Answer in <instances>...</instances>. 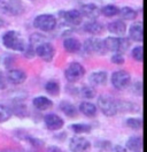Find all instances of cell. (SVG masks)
Returning <instances> with one entry per match:
<instances>
[{"label":"cell","mask_w":147,"mask_h":152,"mask_svg":"<svg viewBox=\"0 0 147 152\" xmlns=\"http://www.w3.org/2000/svg\"><path fill=\"white\" fill-rule=\"evenodd\" d=\"M27 140L29 141V143H31L33 146H37V148H40L44 145V142L41 140H38V138H33V137H27Z\"/></svg>","instance_id":"cell-35"},{"label":"cell","mask_w":147,"mask_h":152,"mask_svg":"<svg viewBox=\"0 0 147 152\" xmlns=\"http://www.w3.org/2000/svg\"><path fill=\"white\" fill-rule=\"evenodd\" d=\"M111 152H128L125 148L121 146V145H116L114 148H111Z\"/></svg>","instance_id":"cell-37"},{"label":"cell","mask_w":147,"mask_h":152,"mask_svg":"<svg viewBox=\"0 0 147 152\" xmlns=\"http://www.w3.org/2000/svg\"><path fill=\"white\" fill-rule=\"evenodd\" d=\"M79 111L86 116H95L97 115V106L90 102H83L79 104Z\"/></svg>","instance_id":"cell-23"},{"label":"cell","mask_w":147,"mask_h":152,"mask_svg":"<svg viewBox=\"0 0 147 152\" xmlns=\"http://www.w3.org/2000/svg\"><path fill=\"white\" fill-rule=\"evenodd\" d=\"M81 14L82 16H85L90 20H95L98 19V16L100 15V10L97 5L94 4H86V5H83L81 7Z\"/></svg>","instance_id":"cell-14"},{"label":"cell","mask_w":147,"mask_h":152,"mask_svg":"<svg viewBox=\"0 0 147 152\" xmlns=\"http://www.w3.org/2000/svg\"><path fill=\"white\" fill-rule=\"evenodd\" d=\"M1 152H15V151H12V150H4V151Z\"/></svg>","instance_id":"cell-40"},{"label":"cell","mask_w":147,"mask_h":152,"mask_svg":"<svg viewBox=\"0 0 147 152\" xmlns=\"http://www.w3.org/2000/svg\"><path fill=\"white\" fill-rule=\"evenodd\" d=\"M12 115H13V111L9 108L8 106L0 104V124L8 121L12 118Z\"/></svg>","instance_id":"cell-28"},{"label":"cell","mask_w":147,"mask_h":152,"mask_svg":"<svg viewBox=\"0 0 147 152\" xmlns=\"http://www.w3.org/2000/svg\"><path fill=\"white\" fill-rule=\"evenodd\" d=\"M119 8L116 7L115 5H107L100 10V14H102L106 18H113L115 15H119Z\"/></svg>","instance_id":"cell-26"},{"label":"cell","mask_w":147,"mask_h":152,"mask_svg":"<svg viewBox=\"0 0 147 152\" xmlns=\"http://www.w3.org/2000/svg\"><path fill=\"white\" fill-rule=\"evenodd\" d=\"M81 96L85 99H93L97 96V91L92 86H84L81 88Z\"/></svg>","instance_id":"cell-31"},{"label":"cell","mask_w":147,"mask_h":152,"mask_svg":"<svg viewBox=\"0 0 147 152\" xmlns=\"http://www.w3.org/2000/svg\"><path fill=\"white\" fill-rule=\"evenodd\" d=\"M63 48L69 53H77L82 48V43L77 38L69 37L63 40Z\"/></svg>","instance_id":"cell-15"},{"label":"cell","mask_w":147,"mask_h":152,"mask_svg":"<svg viewBox=\"0 0 147 152\" xmlns=\"http://www.w3.org/2000/svg\"><path fill=\"white\" fill-rule=\"evenodd\" d=\"M45 90L47 94H49L51 96H59L60 94V86L57 82L54 81H51V82H47L45 86Z\"/></svg>","instance_id":"cell-30"},{"label":"cell","mask_w":147,"mask_h":152,"mask_svg":"<svg viewBox=\"0 0 147 152\" xmlns=\"http://www.w3.org/2000/svg\"><path fill=\"white\" fill-rule=\"evenodd\" d=\"M47 152H62V150L59 149L57 146H51L47 149Z\"/></svg>","instance_id":"cell-38"},{"label":"cell","mask_w":147,"mask_h":152,"mask_svg":"<svg viewBox=\"0 0 147 152\" xmlns=\"http://www.w3.org/2000/svg\"><path fill=\"white\" fill-rule=\"evenodd\" d=\"M98 106L106 116H115L119 113L116 107V100L108 95L100 96L98 98Z\"/></svg>","instance_id":"cell-3"},{"label":"cell","mask_w":147,"mask_h":152,"mask_svg":"<svg viewBox=\"0 0 147 152\" xmlns=\"http://www.w3.org/2000/svg\"><path fill=\"white\" fill-rule=\"evenodd\" d=\"M33 26L41 31H52L56 27V19L51 14H41L35 19Z\"/></svg>","instance_id":"cell-5"},{"label":"cell","mask_w":147,"mask_h":152,"mask_svg":"<svg viewBox=\"0 0 147 152\" xmlns=\"http://www.w3.org/2000/svg\"><path fill=\"white\" fill-rule=\"evenodd\" d=\"M24 10V6L20 0H1L0 1V12L10 15V16H16L22 14Z\"/></svg>","instance_id":"cell-4"},{"label":"cell","mask_w":147,"mask_h":152,"mask_svg":"<svg viewBox=\"0 0 147 152\" xmlns=\"http://www.w3.org/2000/svg\"><path fill=\"white\" fill-rule=\"evenodd\" d=\"M94 146L98 149L99 152H110L111 151V142L107 140H101L94 143Z\"/></svg>","instance_id":"cell-29"},{"label":"cell","mask_w":147,"mask_h":152,"mask_svg":"<svg viewBox=\"0 0 147 152\" xmlns=\"http://www.w3.org/2000/svg\"><path fill=\"white\" fill-rule=\"evenodd\" d=\"M125 124L128 126L129 128L133 129V130H138L143 127V120L139 118H129L125 120Z\"/></svg>","instance_id":"cell-32"},{"label":"cell","mask_w":147,"mask_h":152,"mask_svg":"<svg viewBox=\"0 0 147 152\" xmlns=\"http://www.w3.org/2000/svg\"><path fill=\"white\" fill-rule=\"evenodd\" d=\"M131 82V76L125 70L114 72L111 75V84L117 90H125Z\"/></svg>","instance_id":"cell-6"},{"label":"cell","mask_w":147,"mask_h":152,"mask_svg":"<svg viewBox=\"0 0 147 152\" xmlns=\"http://www.w3.org/2000/svg\"><path fill=\"white\" fill-rule=\"evenodd\" d=\"M84 75H85V68L78 62L70 64L64 72V76H65L67 81L70 83H75L77 81H79Z\"/></svg>","instance_id":"cell-7"},{"label":"cell","mask_w":147,"mask_h":152,"mask_svg":"<svg viewBox=\"0 0 147 152\" xmlns=\"http://www.w3.org/2000/svg\"><path fill=\"white\" fill-rule=\"evenodd\" d=\"M7 81L12 84H15V86H18V84H22L25 82L27 80V74L21 70V69H10L7 74Z\"/></svg>","instance_id":"cell-13"},{"label":"cell","mask_w":147,"mask_h":152,"mask_svg":"<svg viewBox=\"0 0 147 152\" xmlns=\"http://www.w3.org/2000/svg\"><path fill=\"white\" fill-rule=\"evenodd\" d=\"M84 50L89 54H106L107 50L105 46L103 40L97 38H89L84 43Z\"/></svg>","instance_id":"cell-9"},{"label":"cell","mask_w":147,"mask_h":152,"mask_svg":"<svg viewBox=\"0 0 147 152\" xmlns=\"http://www.w3.org/2000/svg\"><path fill=\"white\" fill-rule=\"evenodd\" d=\"M138 152H140V151H138Z\"/></svg>","instance_id":"cell-42"},{"label":"cell","mask_w":147,"mask_h":152,"mask_svg":"<svg viewBox=\"0 0 147 152\" xmlns=\"http://www.w3.org/2000/svg\"><path fill=\"white\" fill-rule=\"evenodd\" d=\"M130 38L135 42H143V22L133 23L129 29Z\"/></svg>","instance_id":"cell-18"},{"label":"cell","mask_w":147,"mask_h":152,"mask_svg":"<svg viewBox=\"0 0 147 152\" xmlns=\"http://www.w3.org/2000/svg\"><path fill=\"white\" fill-rule=\"evenodd\" d=\"M70 129L75 134H87L91 132V126L87 124H74L70 126Z\"/></svg>","instance_id":"cell-27"},{"label":"cell","mask_w":147,"mask_h":152,"mask_svg":"<svg viewBox=\"0 0 147 152\" xmlns=\"http://www.w3.org/2000/svg\"><path fill=\"white\" fill-rule=\"evenodd\" d=\"M116 107H117V112H123V113H137L139 111V106L131 102L116 100Z\"/></svg>","instance_id":"cell-16"},{"label":"cell","mask_w":147,"mask_h":152,"mask_svg":"<svg viewBox=\"0 0 147 152\" xmlns=\"http://www.w3.org/2000/svg\"><path fill=\"white\" fill-rule=\"evenodd\" d=\"M35 54H37L40 59H43L46 62H49L53 60V58L55 56V48L51 43H48L46 40V42L38 44L35 48Z\"/></svg>","instance_id":"cell-8"},{"label":"cell","mask_w":147,"mask_h":152,"mask_svg":"<svg viewBox=\"0 0 147 152\" xmlns=\"http://www.w3.org/2000/svg\"><path fill=\"white\" fill-rule=\"evenodd\" d=\"M107 51L123 53L130 48V40L124 37H108L103 40Z\"/></svg>","instance_id":"cell-2"},{"label":"cell","mask_w":147,"mask_h":152,"mask_svg":"<svg viewBox=\"0 0 147 152\" xmlns=\"http://www.w3.org/2000/svg\"><path fill=\"white\" fill-rule=\"evenodd\" d=\"M111 62L115 65H123L124 64V57L122 56V53H115L111 57Z\"/></svg>","instance_id":"cell-34"},{"label":"cell","mask_w":147,"mask_h":152,"mask_svg":"<svg viewBox=\"0 0 147 152\" xmlns=\"http://www.w3.org/2000/svg\"><path fill=\"white\" fill-rule=\"evenodd\" d=\"M84 29H85L86 32H89L91 35H101L103 32V26L101 24L100 22H97L94 20L85 23Z\"/></svg>","instance_id":"cell-21"},{"label":"cell","mask_w":147,"mask_h":152,"mask_svg":"<svg viewBox=\"0 0 147 152\" xmlns=\"http://www.w3.org/2000/svg\"><path fill=\"white\" fill-rule=\"evenodd\" d=\"M59 15H60L67 23H69V24H71V26H78V24L82 23L83 16L79 10H62V12L59 13Z\"/></svg>","instance_id":"cell-12"},{"label":"cell","mask_w":147,"mask_h":152,"mask_svg":"<svg viewBox=\"0 0 147 152\" xmlns=\"http://www.w3.org/2000/svg\"><path fill=\"white\" fill-rule=\"evenodd\" d=\"M44 124H45V127L48 130L56 132V130H59L63 127L64 121L63 119L60 118L59 115H56L54 113H49L44 118Z\"/></svg>","instance_id":"cell-11"},{"label":"cell","mask_w":147,"mask_h":152,"mask_svg":"<svg viewBox=\"0 0 147 152\" xmlns=\"http://www.w3.org/2000/svg\"><path fill=\"white\" fill-rule=\"evenodd\" d=\"M32 104L39 111H46L53 106V102L45 96H38L32 100Z\"/></svg>","instance_id":"cell-17"},{"label":"cell","mask_w":147,"mask_h":152,"mask_svg":"<svg viewBox=\"0 0 147 152\" xmlns=\"http://www.w3.org/2000/svg\"><path fill=\"white\" fill-rule=\"evenodd\" d=\"M90 82L94 86H105L107 83L108 80V74L103 70H99V72H94L90 75Z\"/></svg>","instance_id":"cell-19"},{"label":"cell","mask_w":147,"mask_h":152,"mask_svg":"<svg viewBox=\"0 0 147 152\" xmlns=\"http://www.w3.org/2000/svg\"><path fill=\"white\" fill-rule=\"evenodd\" d=\"M132 58L138 61V62H143V46H136L131 52Z\"/></svg>","instance_id":"cell-33"},{"label":"cell","mask_w":147,"mask_h":152,"mask_svg":"<svg viewBox=\"0 0 147 152\" xmlns=\"http://www.w3.org/2000/svg\"><path fill=\"white\" fill-rule=\"evenodd\" d=\"M141 148H143V138L140 136L130 137L127 141V149H129L130 151L138 152L141 150Z\"/></svg>","instance_id":"cell-24"},{"label":"cell","mask_w":147,"mask_h":152,"mask_svg":"<svg viewBox=\"0 0 147 152\" xmlns=\"http://www.w3.org/2000/svg\"><path fill=\"white\" fill-rule=\"evenodd\" d=\"M30 1H36V0H30Z\"/></svg>","instance_id":"cell-41"},{"label":"cell","mask_w":147,"mask_h":152,"mask_svg":"<svg viewBox=\"0 0 147 152\" xmlns=\"http://www.w3.org/2000/svg\"><path fill=\"white\" fill-rule=\"evenodd\" d=\"M59 106H60V110H61L67 116H69V118H75V116H77L78 111H77V108L75 107V105L71 104L70 102H67V100L61 102Z\"/></svg>","instance_id":"cell-22"},{"label":"cell","mask_w":147,"mask_h":152,"mask_svg":"<svg viewBox=\"0 0 147 152\" xmlns=\"http://www.w3.org/2000/svg\"><path fill=\"white\" fill-rule=\"evenodd\" d=\"M4 24H5V23H4V21L0 19V28H2V27H4Z\"/></svg>","instance_id":"cell-39"},{"label":"cell","mask_w":147,"mask_h":152,"mask_svg":"<svg viewBox=\"0 0 147 152\" xmlns=\"http://www.w3.org/2000/svg\"><path fill=\"white\" fill-rule=\"evenodd\" d=\"M91 148V143L85 137H73L69 143V149L71 152H86Z\"/></svg>","instance_id":"cell-10"},{"label":"cell","mask_w":147,"mask_h":152,"mask_svg":"<svg viewBox=\"0 0 147 152\" xmlns=\"http://www.w3.org/2000/svg\"><path fill=\"white\" fill-rule=\"evenodd\" d=\"M7 83H8L7 78L4 76V74L0 73V90H5L7 88Z\"/></svg>","instance_id":"cell-36"},{"label":"cell","mask_w":147,"mask_h":152,"mask_svg":"<svg viewBox=\"0 0 147 152\" xmlns=\"http://www.w3.org/2000/svg\"><path fill=\"white\" fill-rule=\"evenodd\" d=\"M119 14L123 20H129V21L130 20H135L137 18V12L133 8H131V7H123V8H121Z\"/></svg>","instance_id":"cell-25"},{"label":"cell","mask_w":147,"mask_h":152,"mask_svg":"<svg viewBox=\"0 0 147 152\" xmlns=\"http://www.w3.org/2000/svg\"><path fill=\"white\" fill-rule=\"evenodd\" d=\"M108 31L117 35V36H123L127 32V24L123 21H114L108 24Z\"/></svg>","instance_id":"cell-20"},{"label":"cell","mask_w":147,"mask_h":152,"mask_svg":"<svg viewBox=\"0 0 147 152\" xmlns=\"http://www.w3.org/2000/svg\"><path fill=\"white\" fill-rule=\"evenodd\" d=\"M2 44L9 50L18 52H23L27 46V43L24 38L22 37V35L14 30H9L2 36Z\"/></svg>","instance_id":"cell-1"}]
</instances>
